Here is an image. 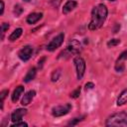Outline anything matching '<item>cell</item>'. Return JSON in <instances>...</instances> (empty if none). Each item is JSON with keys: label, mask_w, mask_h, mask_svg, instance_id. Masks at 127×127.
Instances as JSON below:
<instances>
[{"label": "cell", "mask_w": 127, "mask_h": 127, "mask_svg": "<svg viewBox=\"0 0 127 127\" xmlns=\"http://www.w3.org/2000/svg\"><path fill=\"white\" fill-rule=\"evenodd\" d=\"M108 10L104 4H98L93 7L91 11V19L88 24V29L90 31H95L101 28L107 18Z\"/></svg>", "instance_id": "1"}, {"label": "cell", "mask_w": 127, "mask_h": 127, "mask_svg": "<svg viewBox=\"0 0 127 127\" xmlns=\"http://www.w3.org/2000/svg\"><path fill=\"white\" fill-rule=\"evenodd\" d=\"M105 125L116 126V127H127V112L121 111L112 114L107 118Z\"/></svg>", "instance_id": "2"}, {"label": "cell", "mask_w": 127, "mask_h": 127, "mask_svg": "<svg viewBox=\"0 0 127 127\" xmlns=\"http://www.w3.org/2000/svg\"><path fill=\"white\" fill-rule=\"evenodd\" d=\"M81 51V44L79 43V41L73 39L71 41L68 42L66 49L62 52L60 55H66V56H71V55H76Z\"/></svg>", "instance_id": "3"}, {"label": "cell", "mask_w": 127, "mask_h": 127, "mask_svg": "<svg viewBox=\"0 0 127 127\" xmlns=\"http://www.w3.org/2000/svg\"><path fill=\"white\" fill-rule=\"evenodd\" d=\"M73 64H74L75 69H76V77H77V79H81L85 72V66H86L85 62L81 57L77 56L73 59Z\"/></svg>", "instance_id": "4"}, {"label": "cell", "mask_w": 127, "mask_h": 127, "mask_svg": "<svg viewBox=\"0 0 127 127\" xmlns=\"http://www.w3.org/2000/svg\"><path fill=\"white\" fill-rule=\"evenodd\" d=\"M64 34H63V33L59 34L58 36L53 38L51 40V42L47 45V51H49V52L56 51L58 48H60L62 46V44L64 43Z\"/></svg>", "instance_id": "5"}, {"label": "cell", "mask_w": 127, "mask_h": 127, "mask_svg": "<svg viewBox=\"0 0 127 127\" xmlns=\"http://www.w3.org/2000/svg\"><path fill=\"white\" fill-rule=\"evenodd\" d=\"M71 109V105L69 103H65L64 105H58L53 107L52 109V114L54 117H61L65 114H67Z\"/></svg>", "instance_id": "6"}, {"label": "cell", "mask_w": 127, "mask_h": 127, "mask_svg": "<svg viewBox=\"0 0 127 127\" xmlns=\"http://www.w3.org/2000/svg\"><path fill=\"white\" fill-rule=\"evenodd\" d=\"M32 54H33V48L31 46H25L18 52V57L23 62H27L32 57Z\"/></svg>", "instance_id": "7"}, {"label": "cell", "mask_w": 127, "mask_h": 127, "mask_svg": "<svg viewBox=\"0 0 127 127\" xmlns=\"http://www.w3.org/2000/svg\"><path fill=\"white\" fill-rule=\"evenodd\" d=\"M127 60V50L124 51L120 56L119 58L117 59L116 63H115V70L118 71V72H122L124 71L125 69V64H124V62Z\"/></svg>", "instance_id": "8"}, {"label": "cell", "mask_w": 127, "mask_h": 127, "mask_svg": "<svg viewBox=\"0 0 127 127\" xmlns=\"http://www.w3.org/2000/svg\"><path fill=\"white\" fill-rule=\"evenodd\" d=\"M26 114H27V109H25V108H18L16 110H14L13 113L11 114V120L13 122H18Z\"/></svg>", "instance_id": "9"}, {"label": "cell", "mask_w": 127, "mask_h": 127, "mask_svg": "<svg viewBox=\"0 0 127 127\" xmlns=\"http://www.w3.org/2000/svg\"><path fill=\"white\" fill-rule=\"evenodd\" d=\"M35 95H36V91H35V90H29V91L23 96L22 101H21V104H22L23 106H26V105L30 104L31 101L33 100V98L35 97Z\"/></svg>", "instance_id": "10"}, {"label": "cell", "mask_w": 127, "mask_h": 127, "mask_svg": "<svg viewBox=\"0 0 127 127\" xmlns=\"http://www.w3.org/2000/svg\"><path fill=\"white\" fill-rule=\"evenodd\" d=\"M43 17V13H31L28 15L27 17V23L30 24V25H33V24H36L38 21H40Z\"/></svg>", "instance_id": "11"}, {"label": "cell", "mask_w": 127, "mask_h": 127, "mask_svg": "<svg viewBox=\"0 0 127 127\" xmlns=\"http://www.w3.org/2000/svg\"><path fill=\"white\" fill-rule=\"evenodd\" d=\"M23 92H24V86H22V85L17 86V87L14 89V91H13V93H12V95H11L12 101H13L14 103H16V102L19 100V98L21 97V95H22Z\"/></svg>", "instance_id": "12"}, {"label": "cell", "mask_w": 127, "mask_h": 127, "mask_svg": "<svg viewBox=\"0 0 127 127\" xmlns=\"http://www.w3.org/2000/svg\"><path fill=\"white\" fill-rule=\"evenodd\" d=\"M77 6V3L73 0H69L67 1L64 5V8H63V13L64 14H68L69 12H71L74 8H76Z\"/></svg>", "instance_id": "13"}, {"label": "cell", "mask_w": 127, "mask_h": 127, "mask_svg": "<svg viewBox=\"0 0 127 127\" xmlns=\"http://www.w3.org/2000/svg\"><path fill=\"white\" fill-rule=\"evenodd\" d=\"M36 73H37L36 67H31L28 70V72L25 75V77H24V82H30L31 80H33L35 78V76H36Z\"/></svg>", "instance_id": "14"}, {"label": "cell", "mask_w": 127, "mask_h": 127, "mask_svg": "<svg viewBox=\"0 0 127 127\" xmlns=\"http://www.w3.org/2000/svg\"><path fill=\"white\" fill-rule=\"evenodd\" d=\"M116 103H117V105H118V106H121V105H123V104L127 103V88H126V89H124V90L119 94V96H118V98H117Z\"/></svg>", "instance_id": "15"}, {"label": "cell", "mask_w": 127, "mask_h": 127, "mask_svg": "<svg viewBox=\"0 0 127 127\" xmlns=\"http://www.w3.org/2000/svg\"><path fill=\"white\" fill-rule=\"evenodd\" d=\"M22 33H23V30H22L21 28H18V29H16V30H14V31L12 32V34L9 36V40H10L11 42H14V41L18 40V39L21 37Z\"/></svg>", "instance_id": "16"}, {"label": "cell", "mask_w": 127, "mask_h": 127, "mask_svg": "<svg viewBox=\"0 0 127 127\" xmlns=\"http://www.w3.org/2000/svg\"><path fill=\"white\" fill-rule=\"evenodd\" d=\"M8 93H9V90H8V89H4V90H2V91L0 92V100H1V109L3 108V101H4L5 97H6V95H8Z\"/></svg>", "instance_id": "17"}, {"label": "cell", "mask_w": 127, "mask_h": 127, "mask_svg": "<svg viewBox=\"0 0 127 127\" xmlns=\"http://www.w3.org/2000/svg\"><path fill=\"white\" fill-rule=\"evenodd\" d=\"M22 12H23V8H22L19 4H16V5L14 6V14H15L17 17H19Z\"/></svg>", "instance_id": "18"}, {"label": "cell", "mask_w": 127, "mask_h": 127, "mask_svg": "<svg viewBox=\"0 0 127 127\" xmlns=\"http://www.w3.org/2000/svg\"><path fill=\"white\" fill-rule=\"evenodd\" d=\"M9 24H7V23H2V25H1V39L3 40V38H4V34H5V32L9 29Z\"/></svg>", "instance_id": "19"}, {"label": "cell", "mask_w": 127, "mask_h": 127, "mask_svg": "<svg viewBox=\"0 0 127 127\" xmlns=\"http://www.w3.org/2000/svg\"><path fill=\"white\" fill-rule=\"evenodd\" d=\"M118 44H120V40H119V39H112V40H110V41L107 43V46L110 48V47L117 46Z\"/></svg>", "instance_id": "20"}, {"label": "cell", "mask_w": 127, "mask_h": 127, "mask_svg": "<svg viewBox=\"0 0 127 127\" xmlns=\"http://www.w3.org/2000/svg\"><path fill=\"white\" fill-rule=\"evenodd\" d=\"M60 74H61V72H60V70L58 69V70H54L53 71V73H52V81H57L58 79H59V77H60Z\"/></svg>", "instance_id": "21"}, {"label": "cell", "mask_w": 127, "mask_h": 127, "mask_svg": "<svg viewBox=\"0 0 127 127\" xmlns=\"http://www.w3.org/2000/svg\"><path fill=\"white\" fill-rule=\"evenodd\" d=\"M79 94H80V86L77 87L75 90H73V91L70 93V97H72V98H77V97L79 96Z\"/></svg>", "instance_id": "22"}, {"label": "cell", "mask_w": 127, "mask_h": 127, "mask_svg": "<svg viewBox=\"0 0 127 127\" xmlns=\"http://www.w3.org/2000/svg\"><path fill=\"white\" fill-rule=\"evenodd\" d=\"M28 124L26 122H14L13 125H11V127H27Z\"/></svg>", "instance_id": "23"}, {"label": "cell", "mask_w": 127, "mask_h": 127, "mask_svg": "<svg viewBox=\"0 0 127 127\" xmlns=\"http://www.w3.org/2000/svg\"><path fill=\"white\" fill-rule=\"evenodd\" d=\"M83 118H84V116H82V117H77V118H74L73 120H71V121H69V122H68V125H75L76 123H78L79 121H81Z\"/></svg>", "instance_id": "24"}, {"label": "cell", "mask_w": 127, "mask_h": 127, "mask_svg": "<svg viewBox=\"0 0 127 127\" xmlns=\"http://www.w3.org/2000/svg\"><path fill=\"white\" fill-rule=\"evenodd\" d=\"M93 87H94V83H92V82H87L85 84V89H91Z\"/></svg>", "instance_id": "25"}, {"label": "cell", "mask_w": 127, "mask_h": 127, "mask_svg": "<svg viewBox=\"0 0 127 127\" xmlns=\"http://www.w3.org/2000/svg\"><path fill=\"white\" fill-rule=\"evenodd\" d=\"M46 60V58H43L42 60H40L39 62H38V64H39V67H42L43 66V63H44V61Z\"/></svg>", "instance_id": "26"}, {"label": "cell", "mask_w": 127, "mask_h": 127, "mask_svg": "<svg viewBox=\"0 0 127 127\" xmlns=\"http://www.w3.org/2000/svg\"><path fill=\"white\" fill-rule=\"evenodd\" d=\"M0 3H1V11H0V15H2V14H3V12H4V2H3V1H1Z\"/></svg>", "instance_id": "27"}, {"label": "cell", "mask_w": 127, "mask_h": 127, "mask_svg": "<svg viewBox=\"0 0 127 127\" xmlns=\"http://www.w3.org/2000/svg\"><path fill=\"white\" fill-rule=\"evenodd\" d=\"M25 2H29V1H31V0H24Z\"/></svg>", "instance_id": "28"}, {"label": "cell", "mask_w": 127, "mask_h": 127, "mask_svg": "<svg viewBox=\"0 0 127 127\" xmlns=\"http://www.w3.org/2000/svg\"><path fill=\"white\" fill-rule=\"evenodd\" d=\"M108 1H115V0H108Z\"/></svg>", "instance_id": "29"}]
</instances>
